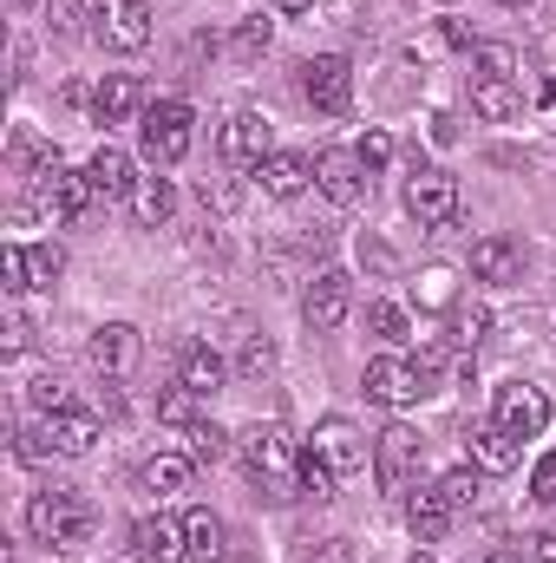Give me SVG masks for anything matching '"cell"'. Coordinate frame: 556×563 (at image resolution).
Instances as JSON below:
<instances>
[{"label":"cell","instance_id":"obj_1","mask_svg":"<svg viewBox=\"0 0 556 563\" xmlns=\"http://www.w3.org/2000/svg\"><path fill=\"white\" fill-rule=\"evenodd\" d=\"M26 531H33L46 551H79V544L99 531V505H92L86 492H66V485L33 492V498H26Z\"/></svg>","mask_w":556,"mask_h":563},{"label":"cell","instance_id":"obj_2","mask_svg":"<svg viewBox=\"0 0 556 563\" xmlns=\"http://www.w3.org/2000/svg\"><path fill=\"white\" fill-rule=\"evenodd\" d=\"M236 452H243V472H249L269 498H294V492H301V452H294V439H288L281 426H249V432L236 439Z\"/></svg>","mask_w":556,"mask_h":563},{"label":"cell","instance_id":"obj_3","mask_svg":"<svg viewBox=\"0 0 556 563\" xmlns=\"http://www.w3.org/2000/svg\"><path fill=\"white\" fill-rule=\"evenodd\" d=\"M360 387H367V400H374V407L407 413V407H419V400L432 394V374H425L419 361H407V354H380V361H367Z\"/></svg>","mask_w":556,"mask_h":563},{"label":"cell","instance_id":"obj_4","mask_svg":"<svg viewBox=\"0 0 556 563\" xmlns=\"http://www.w3.org/2000/svg\"><path fill=\"white\" fill-rule=\"evenodd\" d=\"M197 119H190V106L184 99H157V106H144V157L151 164H184L190 157V144H197V132H190Z\"/></svg>","mask_w":556,"mask_h":563},{"label":"cell","instance_id":"obj_5","mask_svg":"<svg viewBox=\"0 0 556 563\" xmlns=\"http://www.w3.org/2000/svg\"><path fill=\"white\" fill-rule=\"evenodd\" d=\"M458 210H465V197H458V177H452V170H438V164H419L413 177H407V217H413L419 230L458 223Z\"/></svg>","mask_w":556,"mask_h":563},{"label":"cell","instance_id":"obj_6","mask_svg":"<svg viewBox=\"0 0 556 563\" xmlns=\"http://www.w3.org/2000/svg\"><path fill=\"white\" fill-rule=\"evenodd\" d=\"M92 40L105 53H144L151 46V0H99L92 7Z\"/></svg>","mask_w":556,"mask_h":563},{"label":"cell","instance_id":"obj_7","mask_svg":"<svg viewBox=\"0 0 556 563\" xmlns=\"http://www.w3.org/2000/svg\"><path fill=\"white\" fill-rule=\"evenodd\" d=\"M301 99H308L314 112L341 119V112L354 106V66H347L341 53H321V59H308V66H301Z\"/></svg>","mask_w":556,"mask_h":563},{"label":"cell","instance_id":"obj_8","mask_svg":"<svg viewBox=\"0 0 556 563\" xmlns=\"http://www.w3.org/2000/svg\"><path fill=\"white\" fill-rule=\"evenodd\" d=\"M419 465H425V439H419L413 426H387V432L374 439V478H380L387 492H407L419 478Z\"/></svg>","mask_w":556,"mask_h":563},{"label":"cell","instance_id":"obj_9","mask_svg":"<svg viewBox=\"0 0 556 563\" xmlns=\"http://www.w3.org/2000/svg\"><path fill=\"white\" fill-rule=\"evenodd\" d=\"M491 420L504 426L511 439H544V432H551V394L531 387V380H511V387H498Z\"/></svg>","mask_w":556,"mask_h":563},{"label":"cell","instance_id":"obj_10","mask_svg":"<svg viewBox=\"0 0 556 563\" xmlns=\"http://www.w3.org/2000/svg\"><path fill=\"white\" fill-rule=\"evenodd\" d=\"M144 354V334L132 321H105V328H92V341H86V361H92V374H105V380H125L132 367H138Z\"/></svg>","mask_w":556,"mask_h":563},{"label":"cell","instance_id":"obj_11","mask_svg":"<svg viewBox=\"0 0 556 563\" xmlns=\"http://www.w3.org/2000/svg\"><path fill=\"white\" fill-rule=\"evenodd\" d=\"M308 459L327 465L334 478H347V472L367 465V439H360V426L354 420H321L314 426V439H308Z\"/></svg>","mask_w":556,"mask_h":563},{"label":"cell","instance_id":"obj_12","mask_svg":"<svg viewBox=\"0 0 556 563\" xmlns=\"http://www.w3.org/2000/svg\"><path fill=\"white\" fill-rule=\"evenodd\" d=\"M314 190L327 197V203H341V210H354L360 197H367V164H360V151H321L314 157Z\"/></svg>","mask_w":556,"mask_h":563},{"label":"cell","instance_id":"obj_13","mask_svg":"<svg viewBox=\"0 0 556 563\" xmlns=\"http://www.w3.org/2000/svg\"><path fill=\"white\" fill-rule=\"evenodd\" d=\"M347 314H354V276L321 269V276L308 282V295H301V321H308L314 334H327V328H341Z\"/></svg>","mask_w":556,"mask_h":563},{"label":"cell","instance_id":"obj_14","mask_svg":"<svg viewBox=\"0 0 556 563\" xmlns=\"http://www.w3.org/2000/svg\"><path fill=\"white\" fill-rule=\"evenodd\" d=\"M190 558V531H184V518H138L132 525V563H184Z\"/></svg>","mask_w":556,"mask_h":563},{"label":"cell","instance_id":"obj_15","mask_svg":"<svg viewBox=\"0 0 556 563\" xmlns=\"http://www.w3.org/2000/svg\"><path fill=\"white\" fill-rule=\"evenodd\" d=\"M216 151H223V164H263V157H276V132H269V119L263 112H236L223 132H216Z\"/></svg>","mask_w":556,"mask_h":563},{"label":"cell","instance_id":"obj_16","mask_svg":"<svg viewBox=\"0 0 556 563\" xmlns=\"http://www.w3.org/2000/svg\"><path fill=\"white\" fill-rule=\"evenodd\" d=\"M471 276L491 282V288L524 282V243H511V236H478V243H471Z\"/></svg>","mask_w":556,"mask_h":563},{"label":"cell","instance_id":"obj_17","mask_svg":"<svg viewBox=\"0 0 556 563\" xmlns=\"http://www.w3.org/2000/svg\"><path fill=\"white\" fill-rule=\"evenodd\" d=\"M138 112H144V86L132 73H105L99 92H92V119H99V125H132Z\"/></svg>","mask_w":556,"mask_h":563},{"label":"cell","instance_id":"obj_18","mask_svg":"<svg viewBox=\"0 0 556 563\" xmlns=\"http://www.w3.org/2000/svg\"><path fill=\"white\" fill-rule=\"evenodd\" d=\"M465 452H471L478 472H511V465H518V439H511L498 420H471L465 426Z\"/></svg>","mask_w":556,"mask_h":563},{"label":"cell","instance_id":"obj_19","mask_svg":"<svg viewBox=\"0 0 556 563\" xmlns=\"http://www.w3.org/2000/svg\"><path fill=\"white\" fill-rule=\"evenodd\" d=\"M86 170H92V184H99V197H105V203H112V197H132V184H138L132 151H125V144H112V139L92 151V164H86Z\"/></svg>","mask_w":556,"mask_h":563},{"label":"cell","instance_id":"obj_20","mask_svg":"<svg viewBox=\"0 0 556 563\" xmlns=\"http://www.w3.org/2000/svg\"><path fill=\"white\" fill-rule=\"evenodd\" d=\"M177 380H184L190 394H203V400H210V394H223L230 367H223V354H216L210 341H190V347H184V361H177Z\"/></svg>","mask_w":556,"mask_h":563},{"label":"cell","instance_id":"obj_21","mask_svg":"<svg viewBox=\"0 0 556 563\" xmlns=\"http://www.w3.org/2000/svg\"><path fill=\"white\" fill-rule=\"evenodd\" d=\"M256 177H263V190H269V197L288 203V197H301V190H308L314 164H308L301 151H276V157H263V164H256Z\"/></svg>","mask_w":556,"mask_h":563},{"label":"cell","instance_id":"obj_22","mask_svg":"<svg viewBox=\"0 0 556 563\" xmlns=\"http://www.w3.org/2000/svg\"><path fill=\"white\" fill-rule=\"evenodd\" d=\"M53 210H59L66 223H86V217L99 210V184H92V170H59V177H53Z\"/></svg>","mask_w":556,"mask_h":563},{"label":"cell","instance_id":"obj_23","mask_svg":"<svg viewBox=\"0 0 556 563\" xmlns=\"http://www.w3.org/2000/svg\"><path fill=\"white\" fill-rule=\"evenodd\" d=\"M53 445H59V459H86L92 445H99V413H86V407H66V413H53Z\"/></svg>","mask_w":556,"mask_h":563},{"label":"cell","instance_id":"obj_24","mask_svg":"<svg viewBox=\"0 0 556 563\" xmlns=\"http://www.w3.org/2000/svg\"><path fill=\"white\" fill-rule=\"evenodd\" d=\"M471 112H478V119H491V125H504V119H518V112H524V99H518V86H511V79H485V73H471Z\"/></svg>","mask_w":556,"mask_h":563},{"label":"cell","instance_id":"obj_25","mask_svg":"<svg viewBox=\"0 0 556 563\" xmlns=\"http://www.w3.org/2000/svg\"><path fill=\"white\" fill-rule=\"evenodd\" d=\"M452 518H458V511H452V498H445L438 485H432V492H419L413 505H407V525H413L419 544H438V538L452 531Z\"/></svg>","mask_w":556,"mask_h":563},{"label":"cell","instance_id":"obj_26","mask_svg":"<svg viewBox=\"0 0 556 563\" xmlns=\"http://www.w3.org/2000/svg\"><path fill=\"white\" fill-rule=\"evenodd\" d=\"M190 465H197L190 452H157V459H144L138 465V485L144 492H157V498H177V492L190 485Z\"/></svg>","mask_w":556,"mask_h":563},{"label":"cell","instance_id":"obj_27","mask_svg":"<svg viewBox=\"0 0 556 563\" xmlns=\"http://www.w3.org/2000/svg\"><path fill=\"white\" fill-rule=\"evenodd\" d=\"M125 203H132V217H138L144 230H157V223H170V210H177V190H170V177H138Z\"/></svg>","mask_w":556,"mask_h":563},{"label":"cell","instance_id":"obj_28","mask_svg":"<svg viewBox=\"0 0 556 563\" xmlns=\"http://www.w3.org/2000/svg\"><path fill=\"white\" fill-rule=\"evenodd\" d=\"M184 452H190L197 465H216V459H230V432L203 413L197 426H184Z\"/></svg>","mask_w":556,"mask_h":563},{"label":"cell","instance_id":"obj_29","mask_svg":"<svg viewBox=\"0 0 556 563\" xmlns=\"http://www.w3.org/2000/svg\"><path fill=\"white\" fill-rule=\"evenodd\" d=\"M184 531H190V558L197 563H223V518L216 511H190Z\"/></svg>","mask_w":556,"mask_h":563},{"label":"cell","instance_id":"obj_30","mask_svg":"<svg viewBox=\"0 0 556 563\" xmlns=\"http://www.w3.org/2000/svg\"><path fill=\"white\" fill-rule=\"evenodd\" d=\"M157 420L177 426V432H184V426H197V420H203V394H190L184 380H177V387H164V394H157Z\"/></svg>","mask_w":556,"mask_h":563},{"label":"cell","instance_id":"obj_31","mask_svg":"<svg viewBox=\"0 0 556 563\" xmlns=\"http://www.w3.org/2000/svg\"><path fill=\"white\" fill-rule=\"evenodd\" d=\"M367 328H374L387 347H400V341L413 334V321H407V308H400V301H367Z\"/></svg>","mask_w":556,"mask_h":563},{"label":"cell","instance_id":"obj_32","mask_svg":"<svg viewBox=\"0 0 556 563\" xmlns=\"http://www.w3.org/2000/svg\"><path fill=\"white\" fill-rule=\"evenodd\" d=\"M59 276H66L59 243H33V250H26V288H53Z\"/></svg>","mask_w":556,"mask_h":563},{"label":"cell","instance_id":"obj_33","mask_svg":"<svg viewBox=\"0 0 556 563\" xmlns=\"http://www.w3.org/2000/svg\"><path fill=\"white\" fill-rule=\"evenodd\" d=\"M236 374H243V380H263V374H276V341L249 334V341L236 347Z\"/></svg>","mask_w":556,"mask_h":563},{"label":"cell","instance_id":"obj_34","mask_svg":"<svg viewBox=\"0 0 556 563\" xmlns=\"http://www.w3.org/2000/svg\"><path fill=\"white\" fill-rule=\"evenodd\" d=\"M269 33H276L269 13H263V20H243V26L230 33V53H236V59H256V53H269Z\"/></svg>","mask_w":556,"mask_h":563},{"label":"cell","instance_id":"obj_35","mask_svg":"<svg viewBox=\"0 0 556 563\" xmlns=\"http://www.w3.org/2000/svg\"><path fill=\"white\" fill-rule=\"evenodd\" d=\"M413 301H419V308H452V301H458L452 269H425V276L413 282Z\"/></svg>","mask_w":556,"mask_h":563},{"label":"cell","instance_id":"obj_36","mask_svg":"<svg viewBox=\"0 0 556 563\" xmlns=\"http://www.w3.org/2000/svg\"><path fill=\"white\" fill-rule=\"evenodd\" d=\"M471 59H478V73H485V79H518V53H511L504 40H485Z\"/></svg>","mask_w":556,"mask_h":563},{"label":"cell","instance_id":"obj_37","mask_svg":"<svg viewBox=\"0 0 556 563\" xmlns=\"http://www.w3.org/2000/svg\"><path fill=\"white\" fill-rule=\"evenodd\" d=\"M33 407H40V420H53V413H66V407H73V387L46 374V380H33Z\"/></svg>","mask_w":556,"mask_h":563},{"label":"cell","instance_id":"obj_38","mask_svg":"<svg viewBox=\"0 0 556 563\" xmlns=\"http://www.w3.org/2000/svg\"><path fill=\"white\" fill-rule=\"evenodd\" d=\"M438 492L452 498V511H465V505L478 498V465H458V472H445V478H438Z\"/></svg>","mask_w":556,"mask_h":563},{"label":"cell","instance_id":"obj_39","mask_svg":"<svg viewBox=\"0 0 556 563\" xmlns=\"http://www.w3.org/2000/svg\"><path fill=\"white\" fill-rule=\"evenodd\" d=\"M13 452H20V459H26V465H40V459H53V452H59V445H53V426L40 420V426H26V432H20V445H13Z\"/></svg>","mask_w":556,"mask_h":563},{"label":"cell","instance_id":"obj_40","mask_svg":"<svg viewBox=\"0 0 556 563\" xmlns=\"http://www.w3.org/2000/svg\"><path fill=\"white\" fill-rule=\"evenodd\" d=\"M0 282H7V295H26V243L0 250Z\"/></svg>","mask_w":556,"mask_h":563},{"label":"cell","instance_id":"obj_41","mask_svg":"<svg viewBox=\"0 0 556 563\" xmlns=\"http://www.w3.org/2000/svg\"><path fill=\"white\" fill-rule=\"evenodd\" d=\"M354 151H360V164H367V177H374V170H387V157H393V139H387V132H367V139L354 144Z\"/></svg>","mask_w":556,"mask_h":563},{"label":"cell","instance_id":"obj_42","mask_svg":"<svg viewBox=\"0 0 556 563\" xmlns=\"http://www.w3.org/2000/svg\"><path fill=\"white\" fill-rule=\"evenodd\" d=\"M26 347H33V328H26V314H7V334H0V354H7V361H20Z\"/></svg>","mask_w":556,"mask_h":563},{"label":"cell","instance_id":"obj_43","mask_svg":"<svg viewBox=\"0 0 556 563\" xmlns=\"http://www.w3.org/2000/svg\"><path fill=\"white\" fill-rule=\"evenodd\" d=\"M531 498H537V505H556V452L537 459V472H531Z\"/></svg>","mask_w":556,"mask_h":563},{"label":"cell","instance_id":"obj_44","mask_svg":"<svg viewBox=\"0 0 556 563\" xmlns=\"http://www.w3.org/2000/svg\"><path fill=\"white\" fill-rule=\"evenodd\" d=\"M485 328H491V314H485V308H465L452 341H458V347H478V341H485Z\"/></svg>","mask_w":556,"mask_h":563},{"label":"cell","instance_id":"obj_45","mask_svg":"<svg viewBox=\"0 0 556 563\" xmlns=\"http://www.w3.org/2000/svg\"><path fill=\"white\" fill-rule=\"evenodd\" d=\"M46 26H53V33L66 40V33L79 26V7H73V0H46Z\"/></svg>","mask_w":556,"mask_h":563},{"label":"cell","instance_id":"obj_46","mask_svg":"<svg viewBox=\"0 0 556 563\" xmlns=\"http://www.w3.org/2000/svg\"><path fill=\"white\" fill-rule=\"evenodd\" d=\"M438 33H445V46H458V53H478V40H471V26H465V20H445Z\"/></svg>","mask_w":556,"mask_h":563},{"label":"cell","instance_id":"obj_47","mask_svg":"<svg viewBox=\"0 0 556 563\" xmlns=\"http://www.w3.org/2000/svg\"><path fill=\"white\" fill-rule=\"evenodd\" d=\"M531 551H537L544 563H556V538H551V531H544V538H531Z\"/></svg>","mask_w":556,"mask_h":563},{"label":"cell","instance_id":"obj_48","mask_svg":"<svg viewBox=\"0 0 556 563\" xmlns=\"http://www.w3.org/2000/svg\"><path fill=\"white\" fill-rule=\"evenodd\" d=\"M281 13H288V20H301V13H308V7H314V0H276Z\"/></svg>","mask_w":556,"mask_h":563},{"label":"cell","instance_id":"obj_49","mask_svg":"<svg viewBox=\"0 0 556 563\" xmlns=\"http://www.w3.org/2000/svg\"><path fill=\"white\" fill-rule=\"evenodd\" d=\"M485 563H524V558L518 551H498V558H485Z\"/></svg>","mask_w":556,"mask_h":563},{"label":"cell","instance_id":"obj_50","mask_svg":"<svg viewBox=\"0 0 556 563\" xmlns=\"http://www.w3.org/2000/svg\"><path fill=\"white\" fill-rule=\"evenodd\" d=\"M504 7H537V0H504Z\"/></svg>","mask_w":556,"mask_h":563},{"label":"cell","instance_id":"obj_51","mask_svg":"<svg viewBox=\"0 0 556 563\" xmlns=\"http://www.w3.org/2000/svg\"><path fill=\"white\" fill-rule=\"evenodd\" d=\"M13 7H33V0H13Z\"/></svg>","mask_w":556,"mask_h":563},{"label":"cell","instance_id":"obj_52","mask_svg":"<svg viewBox=\"0 0 556 563\" xmlns=\"http://www.w3.org/2000/svg\"><path fill=\"white\" fill-rule=\"evenodd\" d=\"M419 563H432V558H419Z\"/></svg>","mask_w":556,"mask_h":563}]
</instances>
